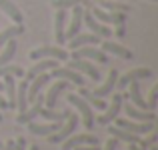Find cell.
<instances>
[{
	"label": "cell",
	"instance_id": "obj_28",
	"mask_svg": "<svg viewBox=\"0 0 158 150\" xmlns=\"http://www.w3.org/2000/svg\"><path fill=\"white\" fill-rule=\"evenodd\" d=\"M16 50H18V46H16V40H8V42L0 48V66L8 64V62L14 58Z\"/></svg>",
	"mask_w": 158,
	"mask_h": 150
},
{
	"label": "cell",
	"instance_id": "obj_2",
	"mask_svg": "<svg viewBox=\"0 0 158 150\" xmlns=\"http://www.w3.org/2000/svg\"><path fill=\"white\" fill-rule=\"evenodd\" d=\"M114 122L118 128H124L126 132H132L136 136H144L156 128V120H152V122H136V120H130V118H118L116 116Z\"/></svg>",
	"mask_w": 158,
	"mask_h": 150
},
{
	"label": "cell",
	"instance_id": "obj_33",
	"mask_svg": "<svg viewBox=\"0 0 158 150\" xmlns=\"http://www.w3.org/2000/svg\"><path fill=\"white\" fill-rule=\"evenodd\" d=\"M150 144H156V132H154V130H152V132H148V136H146V138H142V136L138 138V146L148 148Z\"/></svg>",
	"mask_w": 158,
	"mask_h": 150
},
{
	"label": "cell",
	"instance_id": "obj_9",
	"mask_svg": "<svg viewBox=\"0 0 158 150\" xmlns=\"http://www.w3.org/2000/svg\"><path fill=\"white\" fill-rule=\"evenodd\" d=\"M90 12L102 24H114V26H118V24L126 22V12H108V10H102L100 6H92Z\"/></svg>",
	"mask_w": 158,
	"mask_h": 150
},
{
	"label": "cell",
	"instance_id": "obj_45",
	"mask_svg": "<svg viewBox=\"0 0 158 150\" xmlns=\"http://www.w3.org/2000/svg\"><path fill=\"white\" fill-rule=\"evenodd\" d=\"M148 2H158V0H148Z\"/></svg>",
	"mask_w": 158,
	"mask_h": 150
},
{
	"label": "cell",
	"instance_id": "obj_29",
	"mask_svg": "<svg viewBox=\"0 0 158 150\" xmlns=\"http://www.w3.org/2000/svg\"><path fill=\"white\" fill-rule=\"evenodd\" d=\"M98 6L102 10H108V12H128L130 6L124 2H114V0H98Z\"/></svg>",
	"mask_w": 158,
	"mask_h": 150
},
{
	"label": "cell",
	"instance_id": "obj_3",
	"mask_svg": "<svg viewBox=\"0 0 158 150\" xmlns=\"http://www.w3.org/2000/svg\"><path fill=\"white\" fill-rule=\"evenodd\" d=\"M122 104H124V94H120V92L112 94L110 106H106L104 108V114H100L98 118H94V122L100 124V126H108L110 122H114V118L118 116V112L122 110Z\"/></svg>",
	"mask_w": 158,
	"mask_h": 150
},
{
	"label": "cell",
	"instance_id": "obj_43",
	"mask_svg": "<svg viewBox=\"0 0 158 150\" xmlns=\"http://www.w3.org/2000/svg\"><path fill=\"white\" fill-rule=\"evenodd\" d=\"M148 148H150V150H158V148H156V144H150Z\"/></svg>",
	"mask_w": 158,
	"mask_h": 150
},
{
	"label": "cell",
	"instance_id": "obj_11",
	"mask_svg": "<svg viewBox=\"0 0 158 150\" xmlns=\"http://www.w3.org/2000/svg\"><path fill=\"white\" fill-rule=\"evenodd\" d=\"M68 68L70 70H76V72H80V74H86V76L92 78L94 82L100 80V70H98L90 60H72V58H70Z\"/></svg>",
	"mask_w": 158,
	"mask_h": 150
},
{
	"label": "cell",
	"instance_id": "obj_4",
	"mask_svg": "<svg viewBox=\"0 0 158 150\" xmlns=\"http://www.w3.org/2000/svg\"><path fill=\"white\" fill-rule=\"evenodd\" d=\"M72 60H96L100 64H108V54L100 48H94V46H82V48H76L72 50L70 54Z\"/></svg>",
	"mask_w": 158,
	"mask_h": 150
},
{
	"label": "cell",
	"instance_id": "obj_22",
	"mask_svg": "<svg viewBox=\"0 0 158 150\" xmlns=\"http://www.w3.org/2000/svg\"><path fill=\"white\" fill-rule=\"evenodd\" d=\"M28 126V130L32 132L34 136H50V134H54V132L58 130V128L62 126V122H50V124H36L34 120L32 122H28L26 124Z\"/></svg>",
	"mask_w": 158,
	"mask_h": 150
},
{
	"label": "cell",
	"instance_id": "obj_38",
	"mask_svg": "<svg viewBox=\"0 0 158 150\" xmlns=\"http://www.w3.org/2000/svg\"><path fill=\"white\" fill-rule=\"evenodd\" d=\"M116 36H118V38H124V36H126V30H124V24H118V26H116Z\"/></svg>",
	"mask_w": 158,
	"mask_h": 150
},
{
	"label": "cell",
	"instance_id": "obj_13",
	"mask_svg": "<svg viewBox=\"0 0 158 150\" xmlns=\"http://www.w3.org/2000/svg\"><path fill=\"white\" fill-rule=\"evenodd\" d=\"M122 108L126 110V116L130 120H136V122H152V120H156V114L152 110H140V108H136L132 102L122 104Z\"/></svg>",
	"mask_w": 158,
	"mask_h": 150
},
{
	"label": "cell",
	"instance_id": "obj_6",
	"mask_svg": "<svg viewBox=\"0 0 158 150\" xmlns=\"http://www.w3.org/2000/svg\"><path fill=\"white\" fill-rule=\"evenodd\" d=\"M152 70L146 68V66H140V68H132L128 70L124 76H118V80H116V86H118L120 90H126V86L130 84V82L134 80H146V78H152Z\"/></svg>",
	"mask_w": 158,
	"mask_h": 150
},
{
	"label": "cell",
	"instance_id": "obj_12",
	"mask_svg": "<svg viewBox=\"0 0 158 150\" xmlns=\"http://www.w3.org/2000/svg\"><path fill=\"white\" fill-rule=\"evenodd\" d=\"M60 144H62V150H72L76 146H82V144H100V140L94 134H88V132H86V134H70L68 138Z\"/></svg>",
	"mask_w": 158,
	"mask_h": 150
},
{
	"label": "cell",
	"instance_id": "obj_40",
	"mask_svg": "<svg viewBox=\"0 0 158 150\" xmlns=\"http://www.w3.org/2000/svg\"><path fill=\"white\" fill-rule=\"evenodd\" d=\"M6 108H8L6 98H4V96H0V110H6Z\"/></svg>",
	"mask_w": 158,
	"mask_h": 150
},
{
	"label": "cell",
	"instance_id": "obj_15",
	"mask_svg": "<svg viewBox=\"0 0 158 150\" xmlns=\"http://www.w3.org/2000/svg\"><path fill=\"white\" fill-rule=\"evenodd\" d=\"M116 80H118V70L112 68L110 72H108V78L102 82L100 86H98V88H94L90 94H92V96H96V98H106V96H110L112 90L116 88Z\"/></svg>",
	"mask_w": 158,
	"mask_h": 150
},
{
	"label": "cell",
	"instance_id": "obj_26",
	"mask_svg": "<svg viewBox=\"0 0 158 150\" xmlns=\"http://www.w3.org/2000/svg\"><path fill=\"white\" fill-rule=\"evenodd\" d=\"M108 134L110 136H114L116 140H124L126 144H138V138L140 136H136V134H132V132H126L124 128H118V126H108Z\"/></svg>",
	"mask_w": 158,
	"mask_h": 150
},
{
	"label": "cell",
	"instance_id": "obj_19",
	"mask_svg": "<svg viewBox=\"0 0 158 150\" xmlns=\"http://www.w3.org/2000/svg\"><path fill=\"white\" fill-rule=\"evenodd\" d=\"M100 36L92 34V32H88V34H82V32H78L74 38L68 40V48L76 50V48H82V46H94V44H100Z\"/></svg>",
	"mask_w": 158,
	"mask_h": 150
},
{
	"label": "cell",
	"instance_id": "obj_44",
	"mask_svg": "<svg viewBox=\"0 0 158 150\" xmlns=\"http://www.w3.org/2000/svg\"><path fill=\"white\" fill-rule=\"evenodd\" d=\"M0 90H4V84H2V82H0Z\"/></svg>",
	"mask_w": 158,
	"mask_h": 150
},
{
	"label": "cell",
	"instance_id": "obj_8",
	"mask_svg": "<svg viewBox=\"0 0 158 150\" xmlns=\"http://www.w3.org/2000/svg\"><path fill=\"white\" fill-rule=\"evenodd\" d=\"M82 24H86V26L90 28V32H92V34L100 36V38H104V40H110L112 28L106 26V24H102V22H98V20L92 16V12L84 10V14H82Z\"/></svg>",
	"mask_w": 158,
	"mask_h": 150
},
{
	"label": "cell",
	"instance_id": "obj_47",
	"mask_svg": "<svg viewBox=\"0 0 158 150\" xmlns=\"http://www.w3.org/2000/svg\"><path fill=\"white\" fill-rule=\"evenodd\" d=\"M0 146H2V142H0Z\"/></svg>",
	"mask_w": 158,
	"mask_h": 150
},
{
	"label": "cell",
	"instance_id": "obj_10",
	"mask_svg": "<svg viewBox=\"0 0 158 150\" xmlns=\"http://www.w3.org/2000/svg\"><path fill=\"white\" fill-rule=\"evenodd\" d=\"M52 76V80L56 78V80H66L70 82V84H76V86H84V76H82L80 72H76V70H70L68 66L66 68H60V66H56V68H52L50 72H48Z\"/></svg>",
	"mask_w": 158,
	"mask_h": 150
},
{
	"label": "cell",
	"instance_id": "obj_14",
	"mask_svg": "<svg viewBox=\"0 0 158 150\" xmlns=\"http://www.w3.org/2000/svg\"><path fill=\"white\" fill-rule=\"evenodd\" d=\"M56 66H58V60H54V58H40L36 64L30 66V70H28V72H24V76H26V80L30 82L32 78H36L38 74L50 72L52 68H56Z\"/></svg>",
	"mask_w": 158,
	"mask_h": 150
},
{
	"label": "cell",
	"instance_id": "obj_36",
	"mask_svg": "<svg viewBox=\"0 0 158 150\" xmlns=\"http://www.w3.org/2000/svg\"><path fill=\"white\" fill-rule=\"evenodd\" d=\"M118 142H120V140H116L114 136H110V138L106 140V144H104L102 150H116V148H118Z\"/></svg>",
	"mask_w": 158,
	"mask_h": 150
},
{
	"label": "cell",
	"instance_id": "obj_1",
	"mask_svg": "<svg viewBox=\"0 0 158 150\" xmlns=\"http://www.w3.org/2000/svg\"><path fill=\"white\" fill-rule=\"evenodd\" d=\"M66 100H68L74 108H78V114H80L82 124H84L86 130H92L94 128V110H92V106H90L82 96H78V94H68Z\"/></svg>",
	"mask_w": 158,
	"mask_h": 150
},
{
	"label": "cell",
	"instance_id": "obj_25",
	"mask_svg": "<svg viewBox=\"0 0 158 150\" xmlns=\"http://www.w3.org/2000/svg\"><path fill=\"white\" fill-rule=\"evenodd\" d=\"M38 116H42L44 120H48V122H64L66 118L70 116V110H62V112H58V110H54V108H40V112H38Z\"/></svg>",
	"mask_w": 158,
	"mask_h": 150
},
{
	"label": "cell",
	"instance_id": "obj_5",
	"mask_svg": "<svg viewBox=\"0 0 158 150\" xmlns=\"http://www.w3.org/2000/svg\"><path fill=\"white\" fill-rule=\"evenodd\" d=\"M76 128H78V114H72V112H70V116L66 118V124H62L54 134L46 136V138H48V142H50V144H60V142H64L70 134H74Z\"/></svg>",
	"mask_w": 158,
	"mask_h": 150
},
{
	"label": "cell",
	"instance_id": "obj_41",
	"mask_svg": "<svg viewBox=\"0 0 158 150\" xmlns=\"http://www.w3.org/2000/svg\"><path fill=\"white\" fill-rule=\"evenodd\" d=\"M128 150H146V148H142V146H138V144H128Z\"/></svg>",
	"mask_w": 158,
	"mask_h": 150
},
{
	"label": "cell",
	"instance_id": "obj_39",
	"mask_svg": "<svg viewBox=\"0 0 158 150\" xmlns=\"http://www.w3.org/2000/svg\"><path fill=\"white\" fill-rule=\"evenodd\" d=\"M14 148V140H8L6 144H2V146H0V150H12Z\"/></svg>",
	"mask_w": 158,
	"mask_h": 150
},
{
	"label": "cell",
	"instance_id": "obj_27",
	"mask_svg": "<svg viewBox=\"0 0 158 150\" xmlns=\"http://www.w3.org/2000/svg\"><path fill=\"white\" fill-rule=\"evenodd\" d=\"M22 32H24V26H22V24H12V26L4 28V30L0 32V48H2L8 40H14L16 36L22 34Z\"/></svg>",
	"mask_w": 158,
	"mask_h": 150
},
{
	"label": "cell",
	"instance_id": "obj_32",
	"mask_svg": "<svg viewBox=\"0 0 158 150\" xmlns=\"http://www.w3.org/2000/svg\"><path fill=\"white\" fill-rule=\"evenodd\" d=\"M80 2H84V0H54V8H60V10H68V8L72 6H78Z\"/></svg>",
	"mask_w": 158,
	"mask_h": 150
},
{
	"label": "cell",
	"instance_id": "obj_17",
	"mask_svg": "<svg viewBox=\"0 0 158 150\" xmlns=\"http://www.w3.org/2000/svg\"><path fill=\"white\" fill-rule=\"evenodd\" d=\"M68 86H70V82H66V80H58L56 84H52L50 88H48V92L44 94V108H54L56 106L58 96H60L64 90H68Z\"/></svg>",
	"mask_w": 158,
	"mask_h": 150
},
{
	"label": "cell",
	"instance_id": "obj_7",
	"mask_svg": "<svg viewBox=\"0 0 158 150\" xmlns=\"http://www.w3.org/2000/svg\"><path fill=\"white\" fill-rule=\"evenodd\" d=\"M40 58H54V60H68L70 54L62 46H40L30 52V60H40Z\"/></svg>",
	"mask_w": 158,
	"mask_h": 150
},
{
	"label": "cell",
	"instance_id": "obj_16",
	"mask_svg": "<svg viewBox=\"0 0 158 150\" xmlns=\"http://www.w3.org/2000/svg\"><path fill=\"white\" fill-rule=\"evenodd\" d=\"M44 106V96L42 94H38V96L34 98V102H32V108H26L24 112H20L18 116H16V122L18 124H28V122H32V120L38 116V112H40V108Z\"/></svg>",
	"mask_w": 158,
	"mask_h": 150
},
{
	"label": "cell",
	"instance_id": "obj_31",
	"mask_svg": "<svg viewBox=\"0 0 158 150\" xmlns=\"http://www.w3.org/2000/svg\"><path fill=\"white\" fill-rule=\"evenodd\" d=\"M2 76H14V78H22L24 76V70L20 68V66H16V64H4V66H0V78Z\"/></svg>",
	"mask_w": 158,
	"mask_h": 150
},
{
	"label": "cell",
	"instance_id": "obj_35",
	"mask_svg": "<svg viewBox=\"0 0 158 150\" xmlns=\"http://www.w3.org/2000/svg\"><path fill=\"white\" fill-rule=\"evenodd\" d=\"M26 148H28L26 138H22V136H20V138L14 140V148H12V150H26Z\"/></svg>",
	"mask_w": 158,
	"mask_h": 150
},
{
	"label": "cell",
	"instance_id": "obj_21",
	"mask_svg": "<svg viewBox=\"0 0 158 150\" xmlns=\"http://www.w3.org/2000/svg\"><path fill=\"white\" fill-rule=\"evenodd\" d=\"M100 50H104L106 54H114L118 58H124V60H130L132 58V52L128 48H124L122 44H116V42H110V40H100Z\"/></svg>",
	"mask_w": 158,
	"mask_h": 150
},
{
	"label": "cell",
	"instance_id": "obj_30",
	"mask_svg": "<svg viewBox=\"0 0 158 150\" xmlns=\"http://www.w3.org/2000/svg\"><path fill=\"white\" fill-rule=\"evenodd\" d=\"M78 96H82V98H84L92 108H96V110H104V108H106L104 98H96V96H92V94H90V90H84L82 86H80V94H78Z\"/></svg>",
	"mask_w": 158,
	"mask_h": 150
},
{
	"label": "cell",
	"instance_id": "obj_37",
	"mask_svg": "<svg viewBox=\"0 0 158 150\" xmlns=\"http://www.w3.org/2000/svg\"><path fill=\"white\" fill-rule=\"evenodd\" d=\"M72 150H102L100 144H82V146H76Z\"/></svg>",
	"mask_w": 158,
	"mask_h": 150
},
{
	"label": "cell",
	"instance_id": "obj_24",
	"mask_svg": "<svg viewBox=\"0 0 158 150\" xmlns=\"http://www.w3.org/2000/svg\"><path fill=\"white\" fill-rule=\"evenodd\" d=\"M26 90H28V80H20L18 84H16V110H18V114L28 108Z\"/></svg>",
	"mask_w": 158,
	"mask_h": 150
},
{
	"label": "cell",
	"instance_id": "obj_18",
	"mask_svg": "<svg viewBox=\"0 0 158 150\" xmlns=\"http://www.w3.org/2000/svg\"><path fill=\"white\" fill-rule=\"evenodd\" d=\"M82 14H84V8H82L80 4H78V6H72V20H70L68 30L64 32V38L66 40L74 38V36L80 32V28H82Z\"/></svg>",
	"mask_w": 158,
	"mask_h": 150
},
{
	"label": "cell",
	"instance_id": "obj_23",
	"mask_svg": "<svg viewBox=\"0 0 158 150\" xmlns=\"http://www.w3.org/2000/svg\"><path fill=\"white\" fill-rule=\"evenodd\" d=\"M0 12H4V14H6L14 24H22V20H24L20 8L16 6L12 0H0Z\"/></svg>",
	"mask_w": 158,
	"mask_h": 150
},
{
	"label": "cell",
	"instance_id": "obj_20",
	"mask_svg": "<svg viewBox=\"0 0 158 150\" xmlns=\"http://www.w3.org/2000/svg\"><path fill=\"white\" fill-rule=\"evenodd\" d=\"M66 10H56V16H54V38H56V44H64L66 38H64V32H66Z\"/></svg>",
	"mask_w": 158,
	"mask_h": 150
},
{
	"label": "cell",
	"instance_id": "obj_46",
	"mask_svg": "<svg viewBox=\"0 0 158 150\" xmlns=\"http://www.w3.org/2000/svg\"><path fill=\"white\" fill-rule=\"evenodd\" d=\"M0 122H2V114H0Z\"/></svg>",
	"mask_w": 158,
	"mask_h": 150
},
{
	"label": "cell",
	"instance_id": "obj_34",
	"mask_svg": "<svg viewBox=\"0 0 158 150\" xmlns=\"http://www.w3.org/2000/svg\"><path fill=\"white\" fill-rule=\"evenodd\" d=\"M156 98H158V86L150 90V98H148V110H156Z\"/></svg>",
	"mask_w": 158,
	"mask_h": 150
},
{
	"label": "cell",
	"instance_id": "obj_42",
	"mask_svg": "<svg viewBox=\"0 0 158 150\" xmlns=\"http://www.w3.org/2000/svg\"><path fill=\"white\" fill-rule=\"evenodd\" d=\"M26 150H40V146H38V144H30Z\"/></svg>",
	"mask_w": 158,
	"mask_h": 150
}]
</instances>
